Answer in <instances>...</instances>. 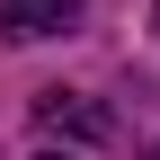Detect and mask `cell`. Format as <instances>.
I'll return each mask as SVG.
<instances>
[{"instance_id": "6da1fadb", "label": "cell", "mask_w": 160, "mask_h": 160, "mask_svg": "<svg viewBox=\"0 0 160 160\" xmlns=\"http://www.w3.org/2000/svg\"><path fill=\"white\" fill-rule=\"evenodd\" d=\"M36 125H45V133H71V142H107L116 116H107V107H89L80 89H45V98H36Z\"/></svg>"}, {"instance_id": "7a4b0ae2", "label": "cell", "mask_w": 160, "mask_h": 160, "mask_svg": "<svg viewBox=\"0 0 160 160\" xmlns=\"http://www.w3.org/2000/svg\"><path fill=\"white\" fill-rule=\"evenodd\" d=\"M80 9H89V0H0V27H9L18 45H36V36L80 27Z\"/></svg>"}, {"instance_id": "3957f363", "label": "cell", "mask_w": 160, "mask_h": 160, "mask_svg": "<svg viewBox=\"0 0 160 160\" xmlns=\"http://www.w3.org/2000/svg\"><path fill=\"white\" fill-rule=\"evenodd\" d=\"M36 160H80V151H36Z\"/></svg>"}, {"instance_id": "277c9868", "label": "cell", "mask_w": 160, "mask_h": 160, "mask_svg": "<svg viewBox=\"0 0 160 160\" xmlns=\"http://www.w3.org/2000/svg\"><path fill=\"white\" fill-rule=\"evenodd\" d=\"M151 18H160V9H151Z\"/></svg>"}, {"instance_id": "5b68a950", "label": "cell", "mask_w": 160, "mask_h": 160, "mask_svg": "<svg viewBox=\"0 0 160 160\" xmlns=\"http://www.w3.org/2000/svg\"><path fill=\"white\" fill-rule=\"evenodd\" d=\"M151 160H160V151H151Z\"/></svg>"}]
</instances>
